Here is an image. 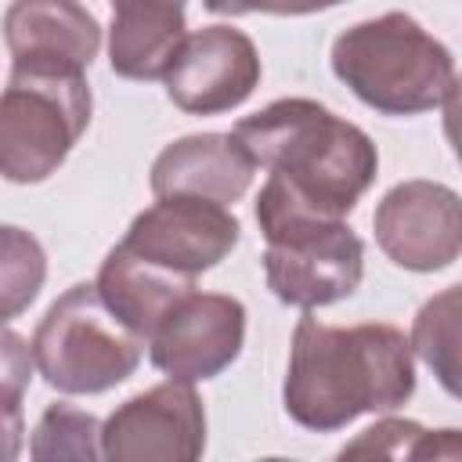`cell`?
I'll return each mask as SVG.
<instances>
[{
	"label": "cell",
	"mask_w": 462,
	"mask_h": 462,
	"mask_svg": "<svg viewBox=\"0 0 462 462\" xmlns=\"http://www.w3.org/2000/svg\"><path fill=\"white\" fill-rule=\"evenodd\" d=\"M144 346L166 379H217L238 361L245 346V303L227 292L191 289L159 318Z\"/></svg>",
	"instance_id": "cell-8"
},
{
	"label": "cell",
	"mask_w": 462,
	"mask_h": 462,
	"mask_svg": "<svg viewBox=\"0 0 462 462\" xmlns=\"http://www.w3.org/2000/svg\"><path fill=\"white\" fill-rule=\"evenodd\" d=\"M0 29L22 72L87 76L101 51V22L79 0H11Z\"/></svg>",
	"instance_id": "cell-12"
},
{
	"label": "cell",
	"mask_w": 462,
	"mask_h": 462,
	"mask_svg": "<svg viewBox=\"0 0 462 462\" xmlns=\"http://www.w3.org/2000/svg\"><path fill=\"white\" fill-rule=\"evenodd\" d=\"M231 137L267 170L256 224L346 220L379 177L375 141L314 97H278L235 123Z\"/></svg>",
	"instance_id": "cell-1"
},
{
	"label": "cell",
	"mask_w": 462,
	"mask_h": 462,
	"mask_svg": "<svg viewBox=\"0 0 462 462\" xmlns=\"http://www.w3.org/2000/svg\"><path fill=\"white\" fill-rule=\"evenodd\" d=\"M375 242L390 263L411 274H433L462 253V202L440 180H401L372 213Z\"/></svg>",
	"instance_id": "cell-9"
},
{
	"label": "cell",
	"mask_w": 462,
	"mask_h": 462,
	"mask_svg": "<svg viewBox=\"0 0 462 462\" xmlns=\"http://www.w3.org/2000/svg\"><path fill=\"white\" fill-rule=\"evenodd\" d=\"M206 451V408L195 383H155L101 422L108 462H195Z\"/></svg>",
	"instance_id": "cell-7"
},
{
	"label": "cell",
	"mask_w": 462,
	"mask_h": 462,
	"mask_svg": "<svg viewBox=\"0 0 462 462\" xmlns=\"http://www.w3.org/2000/svg\"><path fill=\"white\" fill-rule=\"evenodd\" d=\"M29 455L36 462H94L101 458V422L94 411H83L69 401H54L43 408Z\"/></svg>",
	"instance_id": "cell-18"
},
{
	"label": "cell",
	"mask_w": 462,
	"mask_h": 462,
	"mask_svg": "<svg viewBox=\"0 0 462 462\" xmlns=\"http://www.w3.org/2000/svg\"><path fill=\"white\" fill-rule=\"evenodd\" d=\"M36 361H32V346L22 332L7 328V321H0V386L25 393L32 383Z\"/></svg>",
	"instance_id": "cell-20"
},
{
	"label": "cell",
	"mask_w": 462,
	"mask_h": 462,
	"mask_svg": "<svg viewBox=\"0 0 462 462\" xmlns=\"http://www.w3.org/2000/svg\"><path fill=\"white\" fill-rule=\"evenodd\" d=\"M108 65L119 79L155 83L188 36V0H108Z\"/></svg>",
	"instance_id": "cell-14"
},
{
	"label": "cell",
	"mask_w": 462,
	"mask_h": 462,
	"mask_svg": "<svg viewBox=\"0 0 462 462\" xmlns=\"http://www.w3.org/2000/svg\"><path fill=\"white\" fill-rule=\"evenodd\" d=\"M47 282V253L40 238L18 224H0V321L25 314Z\"/></svg>",
	"instance_id": "cell-17"
},
{
	"label": "cell",
	"mask_w": 462,
	"mask_h": 462,
	"mask_svg": "<svg viewBox=\"0 0 462 462\" xmlns=\"http://www.w3.org/2000/svg\"><path fill=\"white\" fill-rule=\"evenodd\" d=\"M458 285L430 296L411 321V354L437 375L448 397H458Z\"/></svg>",
	"instance_id": "cell-16"
},
{
	"label": "cell",
	"mask_w": 462,
	"mask_h": 462,
	"mask_svg": "<svg viewBox=\"0 0 462 462\" xmlns=\"http://www.w3.org/2000/svg\"><path fill=\"white\" fill-rule=\"evenodd\" d=\"M94 116L87 76L11 69L0 90V177L40 184L61 170Z\"/></svg>",
	"instance_id": "cell-5"
},
{
	"label": "cell",
	"mask_w": 462,
	"mask_h": 462,
	"mask_svg": "<svg viewBox=\"0 0 462 462\" xmlns=\"http://www.w3.org/2000/svg\"><path fill=\"white\" fill-rule=\"evenodd\" d=\"M97 296L105 300V307L130 328L137 332L144 343L152 336V328L159 325V318L195 289V278L166 271L137 253H130L123 242H116L94 278Z\"/></svg>",
	"instance_id": "cell-15"
},
{
	"label": "cell",
	"mask_w": 462,
	"mask_h": 462,
	"mask_svg": "<svg viewBox=\"0 0 462 462\" xmlns=\"http://www.w3.org/2000/svg\"><path fill=\"white\" fill-rule=\"evenodd\" d=\"M411 393L415 357L397 325H325L303 310L282 383V404L296 426L336 433L361 415L397 411Z\"/></svg>",
	"instance_id": "cell-2"
},
{
	"label": "cell",
	"mask_w": 462,
	"mask_h": 462,
	"mask_svg": "<svg viewBox=\"0 0 462 462\" xmlns=\"http://www.w3.org/2000/svg\"><path fill=\"white\" fill-rule=\"evenodd\" d=\"M209 14L224 18H242V14H282V18H300L303 4L300 0H202Z\"/></svg>",
	"instance_id": "cell-22"
},
{
	"label": "cell",
	"mask_w": 462,
	"mask_h": 462,
	"mask_svg": "<svg viewBox=\"0 0 462 462\" xmlns=\"http://www.w3.org/2000/svg\"><path fill=\"white\" fill-rule=\"evenodd\" d=\"M260 235L267 242L263 282L278 303L318 310L357 292L365 242L346 220H282Z\"/></svg>",
	"instance_id": "cell-6"
},
{
	"label": "cell",
	"mask_w": 462,
	"mask_h": 462,
	"mask_svg": "<svg viewBox=\"0 0 462 462\" xmlns=\"http://www.w3.org/2000/svg\"><path fill=\"white\" fill-rule=\"evenodd\" d=\"M238 238L242 224L231 206L188 195H162L130 220L119 242L166 271L199 278L202 271H213L220 260H227Z\"/></svg>",
	"instance_id": "cell-10"
},
{
	"label": "cell",
	"mask_w": 462,
	"mask_h": 462,
	"mask_svg": "<svg viewBox=\"0 0 462 462\" xmlns=\"http://www.w3.org/2000/svg\"><path fill=\"white\" fill-rule=\"evenodd\" d=\"M18 390L0 386V462H14L25 448V411Z\"/></svg>",
	"instance_id": "cell-21"
},
{
	"label": "cell",
	"mask_w": 462,
	"mask_h": 462,
	"mask_svg": "<svg viewBox=\"0 0 462 462\" xmlns=\"http://www.w3.org/2000/svg\"><path fill=\"white\" fill-rule=\"evenodd\" d=\"M300 4H303V14H318V11H328V7H336L343 0H300Z\"/></svg>",
	"instance_id": "cell-23"
},
{
	"label": "cell",
	"mask_w": 462,
	"mask_h": 462,
	"mask_svg": "<svg viewBox=\"0 0 462 462\" xmlns=\"http://www.w3.org/2000/svg\"><path fill=\"white\" fill-rule=\"evenodd\" d=\"M29 346L43 383L69 397L116 390L137 372L144 354V339L105 307L94 282L65 289L40 318Z\"/></svg>",
	"instance_id": "cell-4"
},
{
	"label": "cell",
	"mask_w": 462,
	"mask_h": 462,
	"mask_svg": "<svg viewBox=\"0 0 462 462\" xmlns=\"http://www.w3.org/2000/svg\"><path fill=\"white\" fill-rule=\"evenodd\" d=\"M263 65L256 43L235 25H202L184 36L166 69V97L188 116H224L249 101Z\"/></svg>",
	"instance_id": "cell-11"
},
{
	"label": "cell",
	"mask_w": 462,
	"mask_h": 462,
	"mask_svg": "<svg viewBox=\"0 0 462 462\" xmlns=\"http://www.w3.org/2000/svg\"><path fill=\"white\" fill-rule=\"evenodd\" d=\"M336 79L379 116H422L455 97L451 51L411 14L386 11L343 29L328 51Z\"/></svg>",
	"instance_id": "cell-3"
},
{
	"label": "cell",
	"mask_w": 462,
	"mask_h": 462,
	"mask_svg": "<svg viewBox=\"0 0 462 462\" xmlns=\"http://www.w3.org/2000/svg\"><path fill=\"white\" fill-rule=\"evenodd\" d=\"M458 430H426L415 419H379L375 426L361 430L357 440H350L339 458L346 455H386V458H458Z\"/></svg>",
	"instance_id": "cell-19"
},
{
	"label": "cell",
	"mask_w": 462,
	"mask_h": 462,
	"mask_svg": "<svg viewBox=\"0 0 462 462\" xmlns=\"http://www.w3.org/2000/svg\"><path fill=\"white\" fill-rule=\"evenodd\" d=\"M253 159L231 134H188L170 141L148 170L152 195H188L235 206L253 184Z\"/></svg>",
	"instance_id": "cell-13"
}]
</instances>
